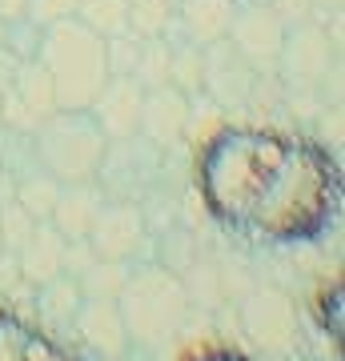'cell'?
<instances>
[{
	"label": "cell",
	"mask_w": 345,
	"mask_h": 361,
	"mask_svg": "<svg viewBox=\"0 0 345 361\" xmlns=\"http://www.w3.org/2000/svg\"><path fill=\"white\" fill-rule=\"evenodd\" d=\"M233 13H237V0H177L173 32H181L185 40L209 49V44L229 37Z\"/></svg>",
	"instance_id": "e0dca14e"
},
{
	"label": "cell",
	"mask_w": 345,
	"mask_h": 361,
	"mask_svg": "<svg viewBox=\"0 0 345 361\" xmlns=\"http://www.w3.org/2000/svg\"><path fill=\"white\" fill-rule=\"evenodd\" d=\"M80 285L73 273H61L52 281L37 285V301H40V325L44 329H73V317H77L80 305Z\"/></svg>",
	"instance_id": "ac0fdd59"
},
{
	"label": "cell",
	"mask_w": 345,
	"mask_h": 361,
	"mask_svg": "<svg viewBox=\"0 0 345 361\" xmlns=\"http://www.w3.org/2000/svg\"><path fill=\"white\" fill-rule=\"evenodd\" d=\"M285 28L289 25L277 16V8L269 0H237V13H233V25H229V44L257 73H265V68L273 73L277 52L285 44Z\"/></svg>",
	"instance_id": "52a82bcc"
},
{
	"label": "cell",
	"mask_w": 345,
	"mask_h": 361,
	"mask_svg": "<svg viewBox=\"0 0 345 361\" xmlns=\"http://www.w3.org/2000/svg\"><path fill=\"white\" fill-rule=\"evenodd\" d=\"M141 104H145V89L133 77H113L101 85L97 101L89 104V113L97 116V125L104 129L109 141H128L137 137V125H141Z\"/></svg>",
	"instance_id": "4fadbf2b"
},
{
	"label": "cell",
	"mask_w": 345,
	"mask_h": 361,
	"mask_svg": "<svg viewBox=\"0 0 345 361\" xmlns=\"http://www.w3.org/2000/svg\"><path fill=\"white\" fill-rule=\"evenodd\" d=\"M37 165L61 185L97 180L109 157V137L89 109H56L32 129Z\"/></svg>",
	"instance_id": "277c9868"
},
{
	"label": "cell",
	"mask_w": 345,
	"mask_h": 361,
	"mask_svg": "<svg viewBox=\"0 0 345 361\" xmlns=\"http://www.w3.org/2000/svg\"><path fill=\"white\" fill-rule=\"evenodd\" d=\"M273 73H277V80H285L297 92L325 89V80L337 77V49H333L329 32L317 20H309V16L297 20V25H289Z\"/></svg>",
	"instance_id": "5b68a950"
},
{
	"label": "cell",
	"mask_w": 345,
	"mask_h": 361,
	"mask_svg": "<svg viewBox=\"0 0 345 361\" xmlns=\"http://www.w3.org/2000/svg\"><path fill=\"white\" fill-rule=\"evenodd\" d=\"M309 13H325V16H337L341 13V0H309Z\"/></svg>",
	"instance_id": "83f0119b"
},
{
	"label": "cell",
	"mask_w": 345,
	"mask_h": 361,
	"mask_svg": "<svg viewBox=\"0 0 345 361\" xmlns=\"http://www.w3.org/2000/svg\"><path fill=\"white\" fill-rule=\"evenodd\" d=\"M177 20V0H128V32L133 37H169Z\"/></svg>",
	"instance_id": "ffe728a7"
},
{
	"label": "cell",
	"mask_w": 345,
	"mask_h": 361,
	"mask_svg": "<svg viewBox=\"0 0 345 361\" xmlns=\"http://www.w3.org/2000/svg\"><path fill=\"white\" fill-rule=\"evenodd\" d=\"M77 20L97 37H121L128 32V0H77Z\"/></svg>",
	"instance_id": "44dd1931"
},
{
	"label": "cell",
	"mask_w": 345,
	"mask_h": 361,
	"mask_svg": "<svg viewBox=\"0 0 345 361\" xmlns=\"http://www.w3.org/2000/svg\"><path fill=\"white\" fill-rule=\"evenodd\" d=\"M32 229H37V217H28L25 209L13 201V193H8V201H0V253L13 257L16 249L28 241Z\"/></svg>",
	"instance_id": "cb8c5ba5"
},
{
	"label": "cell",
	"mask_w": 345,
	"mask_h": 361,
	"mask_svg": "<svg viewBox=\"0 0 345 361\" xmlns=\"http://www.w3.org/2000/svg\"><path fill=\"white\" fill-rule=\"evenodd\" d=\"M16 269L28 285H44L52 277L64 273V261H68V241L52 229L49 221H37V229L28 233V241L13 253Z\"/></svg>",
	"instance_id": "2e32d148"
},
{
	"label": "cell",
	"mask_w": 345,
	"mask_h": 361,
	"mask_svg": "<svg viewBox=\"0 0 345 361\" xmlns=\"http://www.w3.org/2000/svg\"><path fill=\"white\" fill-rule=\"evenodd\" d=\"M0 177H4V169H0Z\"/></svg>",
	"instance_id": "f1b7e54d"
},
{
	"label": "cell",
	"mask_w": 345,
	"mask_h": 361,
	"mask_svg": "<svg viewBox=\"0 0 345 361\" xmlns=\"http://www.w3.org/2000/svg\"><path fill=\"white\" fill-rule=\"evenodd\" d=\"M257 85H261V73L233 49L229 37L201 52V92H209L221 109H245Z\"/></svg>",
	"instance_id": "ba28073f"
},
{
	"label": "cell",
	"mask_w": 345,
	"mask_h": 361,
	"mask_svg": "<svg viewBox=\"0 0 345 361\" xmlns=\"http://www.w3.org/2000/svg\"><path fill=\"white\" fill-rule=\"evenodd\" d=\"M73 277H77V285H80V293L85 297H116V289H121L125 277H128V261L92 257V261H85Z\"/></svg>",
	"instance_id": "7402d4cb"
},
{
	"label": "cell",
	"mask_w": 345,
	"mask_h": 361,
	"mask_svg": "<svg viewBox=\"0 0 345 361\" xmlns=\"http://www.w3.org/2000/svg\"><path fill=\"white\" fill-rule=\"evenodd\" d=\"M37 61L44 65L56 92V109H89L101 85L109 80V56L104 37L85 28L77 16L40 28Z\"/></svg>",
	"instance_id": "7a4b0ae2"
},
{
	"label": "cell",
	"mask_w": 345,
	"mask_h": 361,
	"mask_svg": "<svg viewBox=\"0 0 345 361\" xmlns=\"http://www.w3.org/2000/svg\"><path fill=\"white\" fill-rule=\"evenodd\" d=\"M49 113H56L52 80L37 56H28V61H20L16 80L8 85V92H0V129L32 133Z\"/></svg>",
	"instance_id": "9c48e42d"
},
{
	"label": "cell",
	"mask_w": 345,
	"mask_h": 361,
	"mask_svg": "<svg viewBox=\"0 0 345 361\" xmlns=\"http://www.w3.org/2000/svg\"><path fill=\"white\" fill-rule=\"evenodd\" d=\"M193 97L181 92L177 85H157V89H145V104H141V125H137V137H145L149 145H157L161 153H169L173 145L185 137L193 116Z\"/></svg>",
	"instance_id": "30bf717a"
},
{
	"label": "cell",
	"mask_w": 345,
	"mask_h": 361,
	"mask_svg": "<svg viewBox=\"0 0 345 361\" xmlns=\"http://www.w3.org/2000/svg\"><path fill=\"white\" fill-rule=\"evenodd\" d=\"M128 77L137 80L141 89H157V85H169V37H149L137 44V61H133V73Z\"/></svg>",
	"instance_id": "603a6c76"
},
{
	"label": "cell",
	"mask_w": 345,
	"mask_h": 361,
	"mask_svg": "<svg viewBox=\"0 0 345 361\" xmlns=\"http://www.w3.org/2000/svg\"><path fill=\"white\" fill-rule=\"evenodd\" d=\"M8 193H13V201L25 209L28 217L49 221L52 205H56V197H61V180L49 177L44 169H28L20 177H8Z\"/></svg>",
	"instance_id": "d6986e66"
},
{
	"label": "cell",
	"mask_w": 345,
	"mask_h": 361,
	"mask_svg": "<svg viewBox=\"0 0 345 361\" xmlns=\"http://www.w3.org/2000/svg\"><path fill=\"white\" fill-rule=\"evenodd\" d=\"M189 361H253V357H245L241 349L217 345V349H201V353H197V357H189Z\"/></svg>",
	"instance_id": "484cf974"
},
{
	"label": "cell",
	"mask_w": 345,
	"mask_h": 361,
	"mask_svg": "<svg viewBox=\"0 0 345 361\" xmlns=\"http://www.w3.org/2000/svg\"><path fill=\"white\" fill-rule=\"evenodd\" d=\"M25 4H28V0H0V25L25 20Z\"/></svg>",
	"instance_id": "4316f807"
},
{
	"label": "cell",
	"mask_w": 345,
	"mask_h": 361,
	"mask_svg": "<svg viewBox=\"0 0 345 361\" xmlns=\"http://www.w3.org/2000/svg\"><path fill=\"white\" fill-rule=\"evenodd\" d=\"M73 334L101 357H125L128 353V329L121 322V310H116L113 297H80Z\"/></svg>",
	"instance_id": "5bb4252c"
},
{
	"label": "cell",
	"mask_w": 345,
	"mask_h": 361,
	"mask_svg": "<svg viewBox=\"0 0 345 361\" xmlns=\"http://www.w3.org/2000/svg\"><path fill=\"white\" fill-rule=\"evenodd\" d=\"M205 213L261 245H301L341 213V161L313 137L269 125H221L193 161Z\"/></svg>",
	"instance_id": "6da1fadb"
},
{
	"label": "cell",
	"mask_w": 345,
	"mask_h": 361,
	"mask_svg": "<svg viewBox=\"0 0 345 361\" xmlns=\"http://www.w3.org/2000/svg\"><path fill=\"white\" fill-rule=\"evenodd\" d=\"M104 189L101 180H73V185H61V197L49 213V225L61 233L64 241H85L89 237V225L97 217V209L104 205Z\"/></svg>",
	"instance_id": "9a60e30c"
},
{
	"label": "cell",
	"mask_w": 345,
	"mask_h": 361,
	"mask_svg": "<svg viewBox=\"0 0 345 361\" xmlns=\"http://www.w3.org/2000/svg\"><path fill=\"white\" fill-rule=\"evenodd\" d=\"M68 16H77V0H28L25 4V20H32L37 28L68 20Z\"/></svg>",
	"instance_id": "d4e9b609"
},
{
	"label": "cell",
	"mask_w": 345,
	"mask_h": 361,
	"mask_svg": "<svg viewBox=\"0 0 345 361\" xmlns=\"http://www.w3.org/2000/svg\"><path fill=\"white\" fill-rule=\"evenodd\" d=\"M145 241H149V217L133 197H104L85 237L89 253L101 261H133Z\"/></svg>",
	"instance_id": "8992f818"
},
{
	"label": "cell",
	"mask_w": 345,
	"mask_h": 361,
	"mask_svg": "<svg viewBox=\"0 0 345 361\" xmlns=\"http://www.w3.org/2000/svg\"><path fill=\"white\" fill-rule=\"evenodd\" d=\"M0 361H80V357L52 329L20 317L16 310H0Z\"/></svg>",
	"instance_id": "8fae6325"
},
{
	"label": "cell",
	"mask_w": 345,
	"mask_h": 361,
	"mask_svg": "<svg viewBox=\"0 0 345 361\" xmlns=\"http://www.w3.org/2000/svg\"><path fill=\"white\" fill-rule=\"evenodd\" d=\"M245 334L253 337L261 349H289L297 334V310L293 301L277 289H257L241 310Z\"/></svg>",
	"instance_id": "7c38bea8"
},
{
	"label": "cell",
	"mask_w": 345,
	"mask_h": 361,
	"mask_svg": "<svg viewBox=\"0 0 345 361\" xmlns=\"http://www.w3.org/2000/svg\"><path fill=\"white\" fill-rule=\"evenodd\" d=\"M116 310L128 329V345L157 349L181 329L189 313V289L165 265H137L116 289Z\"/></svg>",
	"instance_id": "3957f363"
}]
</instances>
